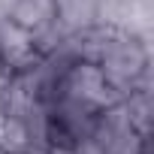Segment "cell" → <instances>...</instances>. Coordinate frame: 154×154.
<instances>
[{"instance_id":"obj_6","label":"cell","mask_w":154,"mask_h":154,"mask_svg":"<svg viewBox=\"0 0 154 154\" xmlns=\"http://www.w3.org/2000/svg\"><path fill=\"white\" fill-rule=\"evenodd\" d=\"M121 106H124L130 124H133L139 133L151 136V127H154V91H151V85L124 94V97H121Z\"/></svg>"},{"instance_id":"obj_1","label":"cell","mask_w":154,"mask_h":154,"mask_svg":"<svg viewBox=\"0 0 154 154\" xmlns=\"http://www.w3.org/2000/svg\"><path fill=\"white\" fill-rule=\"evenodd\" d=\"M75 154H151V136L139 133L130 124L121 100H115L94 115L91 133Z\"/></svg>"},{"instance_id":"obj_7","label":"cell","mask_w":154,"mask_h":154,"mask_svg":"<svg viewBox=\"0 0 154 154\" xmlns=\"http://www.w3.org/2000/svg\"><path fill=\"white\" fill-rule=\"evenodd\" d=\"M9 79H12V69L6 66V60H3V57H0V97H3V91H6Z\"/></svg>"},{"instance_id":"obj_2","label":"cell","mask_w":154,"mask_h":154,"mask_svg":"<svg viewBox=\"0 0 154 154\" xmlns=\"http://www.w3.org/2000/svg\"><path fill=\"white\" fill-rule=\"evenodd\" d=\"M54 97L72 100V103H82L88 109H103L115 100H121L109 82L103 79V72L94 60H82V57H66L57 69V79H54ZM51 97V100H54Z\"/></svg>"},{"instance_id":"obj_5","label":"cell","mask_w":154,"mask_h":154,"mask_svg":"<svg viewBox=\"0 0 154 154\" xmlns=\"http://www.w3.org/2000/svg\"><path fill=\"white\" fill-rule=\"evenodd\" d=\"M54 15H57L54 0H15L6 18L24 27L33 39H39L54 27Z\"/></svg>"},{"instance_id":"obj_3","label":"cell","mask_w":154,"mask_h":154,"mask_svg":"<svg viewBox=\"0 0 154 154\" xmlns=\"http://www.w3.org/2000/svg\"><path fill=\"white\" fill-rule=\"evenodd\" d=\"M0 57L6 60V66L12 72H18V69L36 63L42 57V51L36 48V39L24 27H18L9 18H0Z\"/></svg>"},{"instance_id":"obj_4","label":"cell","mask_w":154,"mask_h":154,"mask_svg":"<svg viewBox=\"0 0 154 154\" xmlns=\"http://www.w3.org/2000/svg\"><path fill=\"white\" fill-rule=\"evenodd\" d=\"M57 15L54 24L63 33H75V30H85L94 24H106V0H54Z\"/></svg>"}]
</instances>
